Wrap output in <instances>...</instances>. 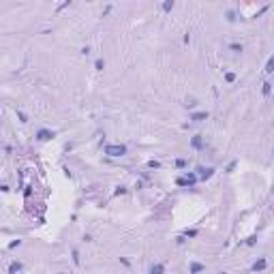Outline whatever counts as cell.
I'll list each match as a JSON object with an SVG mask.
<instances>
[{"instance_id":"cell-6","label":"cell","mask_w":274,"mask_h":274,"mask_svg":"<svg viewBox=\"0 0 274 274\" xmlns=\"http://www.w3.org/2000/svg\"><path fill=\"white\" fill-rule=\"evenodd\" d=\"M193 146H195V148H202V137H193Z\"/></svg>"},{"instance_id":"cell-9","label":"cell","mask_w":274,"mask_h":274,"mask_svg":"<svg viewBox=\"0 0 274 274\" xmlns=\"http://www.w3.org/2000/svg\"><path fill=\"white\" fill-rule=\"evenodd\" d=\"M263 94H270V84H263Z\"/></svg>"},{"instance_id":"cell-3","label":"cell","mask_w":274,"mask_h":274,"mask_svg":"<svg viewBox=\"0 0 274 274\" xmlns=\"http://www.w3.org/2000/svg\"><path fill=\"white\" fill-rule=\"evenodd\" d=\"M49 137H54V133H49V131H39V139H49Z\"/></svg>"},{"instance_id":"cell-4","label":"cell","mask_w":274,"mask_h":274,"mask_svg":"<svg viewBox=\"0 0 274 274\" xmlns=\"http://www.w3.org/2000/svg\"><path fill=\"white\" fill-rule=\"evenodd\" d=\"M202 270H204L202 263H193V266H191V272H193V274H195V272H202Z\"/></svg>"},{"instance_id":"cell-7","label":"cell","mask_w":274,"mask_h":274,"mask_svg":"<svg viewBox=\"0 0 274 274\" xmlns=\"http://www.w3.org/2000/svg\"><path fill=\"white\" fill-rule=\"evenodd\" d=\"M266 71H268V73H272V71H274V58H270V60H268V69H266Z\"/></svg>"},{"instance_id":"cell-2","label":"cell","mask_w":274,"mask_h":274,"mask_svg":"<svg viewBox=\"0 0 274 274\" xmlns=\"http://www.w3.org/2000/svg\"><path fill=\"white\" fill-rule=\"evenodd\" d=\"M163 272H165V268H163L161 263H154V266L150 268V274H163Z\"/></svg>"},{"instance_id":"cell-8","label":"cell","mask_w":274,"mask_h":274,"mask_svg":"<svg viewBox=\"0 0 274 274\" xmlns=\"http://www.w3.org/2000/svg\"><path fill=\"white\" fill-rule=\"evenodd\" d=\"M193 118H195V120H204V118H208V114H195Z\"/></svg>"},{"instance_id":"cell-1","label":"cell","mask_w":274,"mask_h":274,"mask_svg":"<svg viewBox=\"0 0 274 274\" xmlns=\"http://www.w3.org/2000/svg\"><path fill=\"white\" fill-rule=\"evenodd\" d=\"M124 152H126L124 146H107L105 148V154H109V157H122Z\"/></svg>"},{"instance_id":"cell-5","label":"cell","mask_w":274,"mask_h":274,"mask_svg":"<svg viewBox=\"0 0 274 274\" xmlns=\"http://www.w3.org/2000/svg\"><path fill=\"white\" fill-rule=\"evenodd\" d=\"M263 268H266V259H259L255 263V270H263Z\"/></svg>"}]
</instances>
